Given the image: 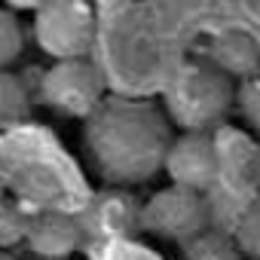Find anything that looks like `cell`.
Here are the masks:
<instances>
[{"instance_id":"obj_12","label":"cell","mask_w":260,"mask_h":260,"mask_svg":"<svg viewBox=\"0 0 260 260\" xmlns=\"http://www.w3.org/2000/svg\"><path fill=\"white\" fill-rule=\"evenodd\" d=\"M31 89L13 71H0V128H13L31 113Z\"/></svg>"},{"instance_id":"obj_2","label":"cell","mask_w":260,"mask_h":260,"mask_svg":"<svg viewBox=\"0 0 260 260\" xmlns=\"http://www.w3.org/2000/svg\"><path fill=\"white\" fill-rule=\"evenodd\" d=\"M236 86L205 58L184 61L166 83L162 110L181 132H217L236 110Z\"/></svg>"},{"instance_id":"obj_14","label":"cell","mask_w":260,"mask_h":260,"mask_svg":"<svg viewBox=\"0 0 260 260\" xmlns=\"http://www.w3.org/2000/svg\"><path fill=\"white\" fill-rule=\"evenodd\" d=\"M236 110L245 119V128L260 141V71L236 86Z\"/></svg>"},{"instance_id":"obj_8","label":"cell","mask_w":260,"mask_h":260,"mask_svg":"<svg viewBox=\"0 0 260 260\" xmlns=\"http://www.w3.org/2000/svg\"><path fill=\"white\" fill-rule=\"evenodd\" d=\"M141 205L144 202H138L122 187H107V190L95 193V199L80 214L83 236L95 239V242L132 236L135 230H141Z\"/></svg>"},{"instance_id":"obj_7","label":"cell","mask_w":260,"mask_h":260,"mask_svg":"<svg viewBox=\"0 0 260 260\" xmlns=\"http://www.w3.org/2000/svg\"><path fill=\"white\" fill-rule=\"evenodd\" d=\"M162 172L169 175V184L205 196L217 178L214 132H178L166 153Z\"/></svg>"},{"instance_id":"obj_4","label":"cell","mask_w":260,"mask_h":260,"mask_svg":"<svg viewBox=\"0 0 260 260\" xmlns=\"http://www.w3.org/2000/svg\"><path fill=\"white\" fill-rule=\"evenodd\" d=\"M37 98L52 113L86 122L107 101V95H104V74L89 58L52 61L43 71L40 83H37Z\"/></svg>"},{"instance_id":"obj_15","label":"cell","mask_w":260,"mask_h":260,"mask_svg":"<svg viewBox=\"0 0 260 260\" xmlns=\"http://www.w3.org/2000/svg\"><path fill=\"white\" fill-rule=\"evenodd\" d=\"M233 239L242 248L245 260H260V199H254L248 205V211L239 217V223L233 230Z\"/></svg>"},{"instance_id":"obj_16","label":"cell","mask_w":260,"mask_h":260,"mask_svg":"<svg viewBox=\"0 0 260 260\" xmlns=\"http://www.w3.org/2000/svg\"><path fill=\"white\" fill-rule=\"evenodd\" d=\"M31 217H25L16 205L0 202V251H13L16 245H25Z\"/></svg>"},{"instance_id":"obj_6","label":"cell","mask_w":260,"mask_h":260,"mask_svg":"<svg viewBox=\"0 0 260 260\" xmlns=\"http://www.w3.org/2000/svg\"><path fill=\"white\" fill-rule=\"evenodd\" d=\"M211 226L208 202L202 193L184 190V187H162L141 205V230L150 236H159L166 242L184 245L202 230Z\"/></svg>"},{"instance_id":"obj_11","label":"cell","mask_w":260,"mask_h":260,"mask_svg":"<svg viewBox=\"0 0 260 260\" xmlns=\"http://www.w3.org/2000/svg\"><path fill=\"white\" fill-rule=\"evenodd\" d=\"M181 260H245V254L236 245L233 233L208 226L181 245Z\"/></svg>"},{"instance_id":"obj_13","label":"cell","mask_w":260,"mask_h":260,"mask_svg":"<svg viewBox=\"0 0 260 260\" xmlns=\"http://www.w3.org/2000/svg\"><path fill=\"white\" fill-rule=\"evenodd\" d=\"M22 52H25V28L13 10L0 7V71H13Z\"/></svg>"},{"instance_id":"obj_3","label":"cell","mask_w":260,"mask_h":260,"mask_svg":"<svg viewBox=\"0 0 260 260\" xmlns=\"http://www.w3.org/2000/svg\"><path fill=\"white\" fill-rule=\"evenodd\" d=\"M217 147V178L214 187L205 193L208 217L214 230L233 233L239 217L248 211L254 199H260L257 190V150L260 141L245 125H220L214 132Z\"/></svg>"},{"instance_id":"obj_1","label":"cell","mask_w":260,"mask_h":260,"mask_svg":"<svg viewBox=\"0 0 260 260\" xmlns=\"http://www.w3.org/2000/svg\"><path fill=\"white\" fill-rule=\"evenodd\" d=\"M172 138L166 110L135 98H107L83 125L86 156L110 187L122 190L162 172Z\"/></svg>"},{"instance_id":"obj_18","label":"cell","mask_w":260,"mask_h":260,"mask_svg":"<svg viewBox=\"0 0 260 260\" xmlns=\"http://www.w3.org/2000/svg\"><path fill=\"white\" fill-rule=\"evenodd\" d=\"M257 190H260V150H257Z\"/></svg>"},{"instance_id":"obj_5","label":"cell","mask_w":260,"mask_h":260,"mask_svg":"<svg viewBox=\"0 0 260 260\" xmlns=\"http://www.w3.org/2000/svg\"><path fill=\"white\" fill-rule=\"evenodd\" d=\"M95 10L77 0H52L34 10L31 34L37 49H43L52 61H74L89 58V49L95 43Z\"/></svg>"},{"instance_id":"obj_10","label":"cell","mask_w":260,"mask_h":260,"mask_svg":"<svg viewBox=\"0 0 260 260\" xmlns=\"http://www.w3.org/2000/svg\"><path fill=\"white\" fill-rule=\"evenodd\" d=\"M205 61L233 83H242L260 71V43L245 31H223L208 40Z\"/></svg>"},{"instance_id":"obj_17","label":"cell","mask_w":260,"mask_h":260,"mask_svg":"<svg viewBox=\"0 0 260 260\" xmlns=\"http://www.w3.org/2000/svg\"><path fill=\"white\" fill-rule=\"evenodd\" d=\"M0 260H19V257H16L13 251H0Z\"/></svg>"},{"instance_id":"obj_9","label":"cell","mask_w":260,"mask_h":260,"mask_svg":"<svg viewBox=\"0 0 260 260\" xmlns=\"http://www.w3.org/2000/svg\"><path fill=\"white\" fill-rule=\"evenodd\" d=\"M86 242L80 217L64 211H43L31 217L25 248L34 254V260H71V254Z\"/></svg>"}]
</instances>
